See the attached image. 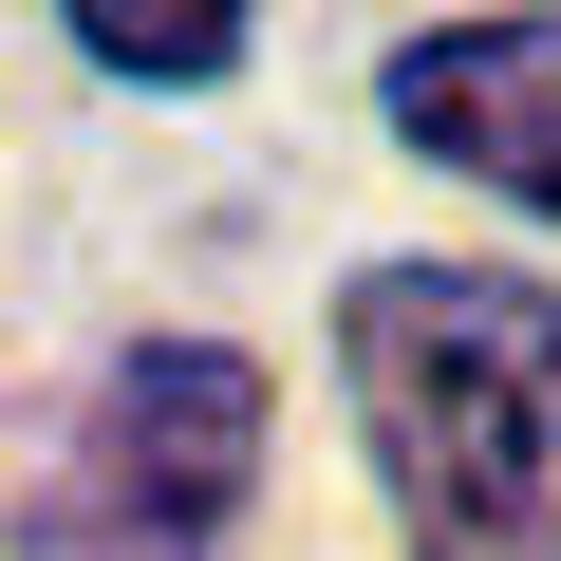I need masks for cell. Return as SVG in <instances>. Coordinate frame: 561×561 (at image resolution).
I'll list each match as a JSON object with an SVG mask.
<instances>
[{
  "instance_id": "obj_1",
  "label": "cell",
  "mask_w": 561,
  "mask_h": 561,
  "mask_svg": "<svg viewBox=\"0 0 561 561\" xmlns=\"http://www.w3.org/2000/svg\"><path fill=\"white\" fill-rule=\"evenodd\" d=\"M356 431L412 505V561H561V300L505 262H375L337 300Z\"/></svg>"
},
{
  "instance_id": "obj_2",
  "label": "cell",
  "mask_w": 561,
  "mask_h": 561,
  "mask_svg": "<svg viewBox=\"0 0 561 561\" xmlns=\"http://www.w3.org/2000/svg\"><path fill=\"white\" fill-rule=\"evenodd\" d=\"M262 486V375L225 337H169L113 375L94 449H76V505H57V561H225Z\"/></svg>"
},
{
  "instance_id": "obj_3",
  "label": "cell",
  "mask_w": 561,
  "mask_h": 561,
  "mask_svg": "<svg viewBox=\"0 0 561 561\" xmlns=\"http://www.w3.org/2000/svg\"><path fill=\"white\" fill-rule=\"evenodd\" d=\"M393 131L505 206H561V20H449L393 57Z\"/></svg>"
},
{
  "instance_id": "obj_4",
  "label": "cell",
  "mask_w": 561,
  "mask_h": 561,
  "mask_svg": "<svg viewBox=\"0 0 561 561\" xmlns=\"http://www.w3.org/2000/svg\"><path fill=\"white\" fill-rule=\"evenodd\" d=\"M76 57H113V76H243V20H225V0H169V20H150V0H94Z\"/></svg>"
}]
</instances>
